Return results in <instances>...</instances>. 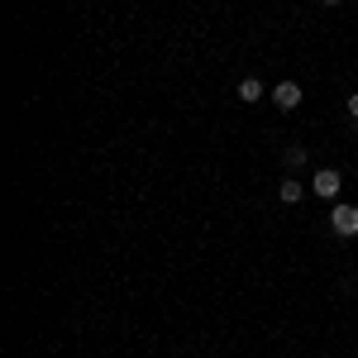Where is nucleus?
I'll list each match as a JSON object with an SVG mask.
<instances>
[{
  "mask_svg": "<svg viewBox=\"0 0 358 358\" xmlns=\"http://www.w3.org/2000/svg\"><path fill=\"white\" fill-rule=\"evenodd\" d=\"M339 187H344V177H339L334 167H320V172H315V182H310V192L325 196L330 206H339Z\"/></svg>",
  "mask_w": 358,
  "mask_h": 358,
  "instance_id": "f03ea898",
  "label": "nucleus"
},
{
  "mask_svg": "<svg viewBox=\"0 0 358 358\" xmlns=\"http://www.w3.org/2000/svg\"><path fill=\"white\" fill-rule=\"evenodd\" d=\"M239 101H248V106L263 101V82H258V77H244V82H239Z\"/></svg>",
  "mask_w": 358,
  "mask_h": 358,
  "instance_id": "423d86ee",
  "label": "nucleus"
},
{
  "mask_svg": "<svg viewBox=\"0 0 358 358\" xmlns=\"http://www.w3.org/2000/svg\"><path fill=\"white\" fill-rule=\"evenodd\" d=\"M330 229L339 234V239H354L358 234V206H344V201H339V206L330 210Z\"/></svg>",
  "mask_w": 358,
  "mask_h": 358,
  "instance_id": "f257e3e1",
  "label": "nucleus"
},
{
  "mask_svg": "<svg viewBox=\"0 0 358 358\" xmlns=\"http://www.w3.org/2000/svg\"><path fill=\"white\" fill-rule=\"evenodd\" d=\"M301 196H306V187H301V182H296V177H287V182L277 187V201H287V206H296Z\"/></svg>",
  "mask_w": 358,
  "mask_h": 358,
  "instance_id": "39448f33",
  "label": "nucleus"
},
{
  "mask_svg": "<svg viewBox=\"0 0 358 358\" xmlns=\"http://www.w3.org/2000/svg\"><path fill=\"white\" fill-rule=\"evenodd\" d=\"M282 163H287V172H301V167L310 163V153H306L301 143H292V148H287V153H282Z\"/></svg>",
  "mask_w": 358,
  "mask_h": 358,
  "instance_id": "20e7f679",
  "label": "nucleus"
},
{
  "mask_svg": "<svg viewBox=\"0 0 358 358\" xmlns=\"http://www.w3.org/2000/svg\"><path fill=\"white\" fill-rule=\"evenodd\" d=\"M301 82H277L273 86V101H277V110H296V106H301Z\"/></svg>",
  "mask_w": 358,
  "mask_h": 358,
  "instance_id": "7ed1b4c3",
  "label": "nucleus"
},
{
  "mask_svg": "<svg viewBox=\"0 0 358 358\" xmlns=\"http://www.w3.org/2000/svg\"><path fill=\"white\" fill-rule=\"evenodd\" d=\"M349 115H354V124H358V91L349 96Z\"/></svg>",
  "mask_w": 358,
  "mask_h": 358,
  "instance_id": "0eeeda50",
  "label": "nucleus"
}]
</instances>
